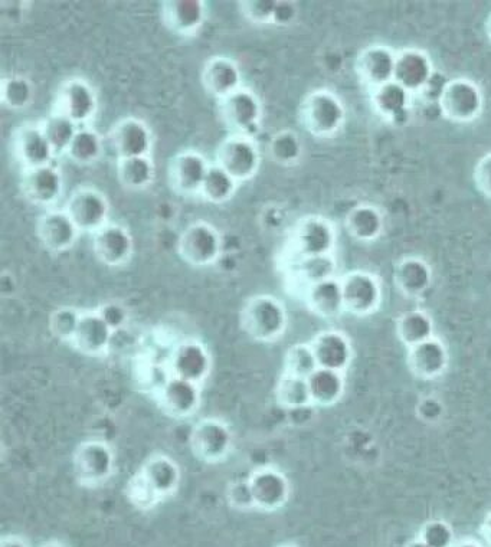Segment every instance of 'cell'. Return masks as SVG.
I'll return each instance as SVG.
<instances>
[{
  "label": "cell",
  "instance_id": "43",
  "mask_svg": "<svg viewBox=\"0 0 491 547\" xmlns=\"http://www.w3.org/2000/svg\"><path fill=\"white\" fill-rule=\"evenodd\" d=\"M39 123H41L49 144L54 149L55 155L57 157L65 156L80 127L68 117L62 116L61 113L54 110L49 113L47 119L39 121Z\"/></svg>",
  "mask_w": 491,
  "mask_h": 547
},
{
  "label": "cell",
  "instance_id": "36",
  "mask_svg": "<svg viewBox=\"0 0 491 547\" xmlns=\"http://www.w3.org/2000/svg\"><path fill=\"white\" fill-rule=\"evenodd\" d=\"M312 404L317 406H332L342 399L345 392L343 373L336 370L319 368L307 378Z\"/></svg>",
  "mask_w": 491,
  "mask_h": 547
},
{
  "label": "cell",
  "instance_id": "26",
  "mask_svg": "<svg viewBox=\"0 0 491 547\" xmlns=\"http://www.w3.org/2000/svg\"><path fill=\"white\" fill-rule=\"evenodd\" d=\"M159 404L169 417H192L201 405V386L170 375L160 388Z\"/></svg>",
  "mask_w": 491,
  "mask_h": 547
},
{
  "label": "cell",
  "instance_id": "39",
  "mask_svg": "<svg viewBox=\"0 0 491 547\" xmlns=\"http://www.w3.org/2000/svg\"><path fill=\"white\" fill-rule=\"evenodd\" d=\"M238 185L240 183L225 172L222 167L212 163L199 196L211 205H225L234 199Z\"/></svg>",
  "mask_w": 491,
  "mask_h": 547
},
{
  "label": "cell",
  "instance_id": "41",
  "mask_svg": "<svg viewBox=\"0 0 491 547\" xmlns=\"http://www.w3.org/2000/svg\"><path fill=\"white\" fill-rule=\"evenodd\" d=\"M303 142L293 130H280L268 142V157L278 166L297 165L303 156Z\"/></svg>",
  "mask_w": 491,
  "mask_h": 547
},
{
  "label": "cell",
  "instance_id": "13",
  "mask_svg": "<svg viewBox=\"0 0 491 547\" xmlns=\"http://www.w3.org/2000/svg\"><path fill=\"white\" fill-rule=\"evenodd\" d=\"M232 445H234V435L221 419H201L192 429V452L202 463H222L231 454Z\"/></svg>",
  "mask_w": 491,
  "mask_h": 547
},
{
  "label": "cell",
  "instance_id": "17",
  "mask_svg": "<svg viewBox=\"0 0 491 547\" xmlns=\"http://www.w3.org/2000/svg\"><path fill=\"white\" fill-rule=\"evenodd\" d=\"M19 186L26 201L48 211L55 208L64 195V175L55 163L22 170Z\"/></svg>",
  "mask_w": 491,
  "mask_h": 547
},
{
  "label": "cell",
  "instance_id": "55",
  "mask_svg": "<svg viewBox=\"0 0 491 547\" xmlns=\"http://www.w3.org/2000/svg\"><path fill=\"white\" fill-rule=\"evenodd\" d=\"M407 547H428L427 545H425L424 542H422V540L418 539H415V540H412V542H409Z\"/></svg>",
  "mask_w": 491,
  "mask_h": 547
},
{
  "label": "cell",
  "instance_id": "18",
  "mask_svg": "<svg viewBox=\"0 0 491 547\" xmlns=\"http://www.w3.org/2000/svg\"><path fill=\"white\" fill-rule=\"evenodd\" d=\"M160 18L172 34L192 38L208 21V3L205 0H165L160 3Z\"/></svg>",
  "mask_w": 491,
  "mask_h": 547
},
{
  "label": "cell",
  "instance_id": "45",
  "mask_svg": "<svg viewBox=\"0 0 491 547\" xmlns=\"http://www.w3.org/2000/svg\"><path fill=\"white\" fill-rule=\"evenodd\" d=\"M83 310L75 309V307L65 306L60 307L49 317V330L55 339L62 343H72L75 333H77L78 324H80Z\"/></svg>",
  "mask_w": 491,
  "mask_h": 547
},
{
  "label": "cell",
  "instance_id": "42",
  "mask_svg": "<svg viewBox=\"0 0 491 547\" xmlns=\"http://www.w3.org/2000/svg\"><path fill=\"white\" fill-rule=\"evenodd\" d=\"M0 91L3 106L11 111H25L34 103L35 87L25 75L13 74L3 77Z\"/></svg>",
  "mask_w": 491,
  "mask_h": 547
},
{
  "label": "cell",
  "instance_id": "20",
  "mask_svg": "<svg viewBox=\"0 0 491 547\" xmlns=\"http://www.w3.org/2000/svg\"><path fill=\"white\" fill-rule=\"evenodd\" d=\"M94 255L101 264L111 268L129 264L134 254V239L127 226L108 222L93 235Z\"/></svg>",
  "mask_w": 491,
  "mask_h": 547
},
{
  "label": "cell",
  "instance_id": "51",
  "mask_svg": "<svg viewBox=\"0 0 491 547\" xmlns=\"http://www.w3.org/2000/svg\"><path fill=\"white\" fill-rule=\"evenodd\" d=\"M299 16V8L296 2L277 0L276 13H274L273 25L290 26Z\"/></svg>",
  "mask_w": 491,
  "mask_h": 547
},
{
  "label": "cell",
  "instance_id": "53",
  "mask_svg": "<svg viewBox=\"0 0 491 547\" xmlns=\"http://www.w3.org/2000/svg\"><path fill=\"white\" fill-rule=\"evenodd\" d=\"M481 535L486 540L487 546L491 547V513L487 514L486 520H484L483 526H481Z\"/></svg>",
  "mask_w": 491,
  "mask_h": 547
},
{
  "label": "cell",
  "instance_id": "15",
  "mask_svg": "<svg viewBox=\"0 0 491 547\" xmlns=\"http://www.w3.org/2000/svg\"><path fill=\"white\" fill-rule=\"evenodd\" d=\"M343 307L353 316H371L381 306L382 288L378 277L369 271H350L339 278Z\"/></svg>",
  "mask_w": 491,
  "mask_h": 547
},
{
  "label": "cell",
  "instance_id": "2",
  "mask_svg": "<svg viewBox=\"0 0 491 547\" xmlns=\"http://www.w3.org/2000/svg\"><path fill=\"white\" fill-rule=\"evenodd\" d=\"M241 329L258 343L277 342L288 327V313L280 298L271 294L251 297L242 307Z\"/></svg>",
  "mask_w": 491,
  "mask_h": 547
},
{
  "label": "cell",
  "instance_id": "12",
  "mask_svg": "<svg viewBox=\"0 0 491 547\" xmlns=\"http://www.w3.org/2000/svg\"><path fill=\"white\" fill-rule=\"evenodd\" d=\"M212 163L198 150H182L170 157L168 180L170 189L183 198L201 195L206 175Z\"/></svg>",
  "mask_w": 491,
  "mask_h": 547
},
{
  "label": "cell",
  "instance_id": "44",
  "mask_svg": "<svg viewBox=\"0 0 491 547\" xmlns=\"http://www.w3.org/2000/svg\"><path fill=\"white\" fill-rule=\"evenodd\" d=\"M317 369H319V365H317L312 346L300 343V345L291 346L287 350L286 357H284V373L307 379Z\"/></svg>",
  "mask_w": 491,
  "mask_h": 547
},
{
  "label": "cell",
  "instance_id": "54",
  "mask_svg": "<svg viewBox=\"0 0 491 547\" xmlns=\"http://www.w3.org/2000/svg\"><path fill=\"white\" fill-rule=\"evenodd\" d=\"M451 547H484L481 543L476 542V540H460V542L454 543Z\"/></svg>",
  "mask_w": 491,
  "mask_h": 547
},
{
  "label": "cell",
  "instance_id": "57",
  "mask_svg": "<svg viewBox=\"0 0 491 547\" xmlns=\"http://www.w3.org/2000/svg\"><path fill=\"white\" fill-rule=\"evenodd\" d=\"M42 547H67V546L61 545V543H47V545H44Z\"/></svg>",
  "mask_w": 491,
  "mask_h": 547
},
{
  "label": "cell",
  "instance_id": "11",
  "mask_svg": "<svg viewBox=\"0 0 491 547\" xmlns=\"http://www.w3.org/2000/svg\"><path fill=\"white\" fill-rule=\"evenodd\" d=\"M438 106L445 119L453 123H473L483 111V93L473 81L454 78L445 85Z\"/></svg>",
  "mask_w": 491,
  "mask_h": 547
},
{
  "label": "cell",
  "instance_id": "27",
  "mask_svg": "<svg viewBox=\"0 0 491 547\" xmlns=\"http://www.w3.org/2000/svg\"><path fill=\"white\" fill-rule=\"evenodd\" d=\"M114 334L97 310L83 311L71 346L85 356H106Z\"/></svg>",
  "mask_w": 491,
  "mask_h": 547
},
{
  "label": "cell",
  "instance_id": "21",
  "mask_svg": "<svg viewBox=\"0 0 491 547\" xmlns=\"http://www.w3.org/2000/svg\"><path fill=\"white\" fill-rule=\"evenodd\" d=\"M255 509L273 513L286 506L290 499V481L274 467H260L252 471L250 477Z\"/></svg>",
  "mask_w": 491,
  "mask_h": 547
},
{
  "label": "cell",
  "instance_id": "32",
  "mask_svg": "<svg viewBox=\"0 0 491 547\" xmlns=\"http://www.w3.org/2000/svg\"><path fill=\"white\" fill-rule=\"evenodd\" d=\"M307 306L322 319H336L345 311L339 278L320 281L304 290Z\"/></svg>",
  "mask_w": 491,
  "mask_h": 547
},
{
  "label": "cell",
  "instance_id": "33",
  "mask_svg": "<svg viewBox=\"0 0 491 547\" xmlns=\"http://www.w3.org/2000/svg\"><path fill=\"white\" fill-rule=\"evenodd\" d=\"M350 237L360 242H371L384 231V216L375 206L362 203L355 206L345 219Z\"/></svg>",
  "mask_w": 491,
  "mask_h": 547
},
{
  "label": "cell",
  "instance_id": "1",
  "mask_svg": "<svg viewBox=\"0 0 491 547\" xmlns=\"http://www.w3.org/2000/svg\"><path fill=\"white\" fill-rule=\"evenodd\" d=\"M180 477L179 465L169 455H152L127 484V497L137 509H152L178 491Z\"/></svg>",
  "mask_w": 491,
  "mask_h": 547
},
{
  "label": "cell",
  "instance_id": "35",
  "mask_svg": "<svg viewBox=\"0 0 491 547\" xmlns=\"http://www.w3.org/2000/svg\"><path fill=\"white\" fill-rule=\"evenodd\" d=\"M336 261L333 255L303 258L288 262V275L294 283H300L304 290L320 281L335 277Z\"/></svg>",
  "mask_w": 491,
  "mask_h": 547
},
{
  "label": "cell",
  "instance_id": "49",
  "mask_svg": "<svg viewBox=\"0 0 491 547\" xmlns=\"http://www.w3.org/2000/svg\"><path fill=\"white\" fill-rule=\"evenodd\" d=\"M96 310L114 333L120 332L129 323V310L117 301H108Z\"/></svg>",
  "mask_w": 491,
  "mask_h": 547
},
{
  "label": "cell",
  "instance_id": "6",
  "mask_svg": "<svg viewBox=\"0 0 491 547\" xmlns=\"http://www.w3.org/2000/svg\"><path fill=\"white\" fill-rule=\"evenodd\" d=\"M260 146L252 137L229 134L215 152V163L229 173L238 183L250 182L260 172Z\"/></svg>",
  "mask_w": 491,
  "mask_h": 547
},
{
  "label": "cell",
  "instance_id": "5",
  "mask_svg": "<svg viewBox=\"0 0 491 547\" xmlns=\"http://www.w3.org/2000/svg\"><path fill=\"white\" fill-rule=\"evenodd\" d=\"M222 252H224V237L211 222H192L179 235V257L191 267H211L221 260Z\"/></svg>",
  "mask_w": 491,
  "mask_h": 547
},
{
  "label": "cell",
  "instance_id": "30",
  "mask_svg": "<svg viewBox=\"0 0 491 547\" xmlns=\"http://www.w3.org/2000/svg\"><path fill=\"white\" fill-rule=\"evenodd\" d=\"M412 94L391 81L372 91V107L379 116L394 126H402L411 116Z\"/></svg>",
  "mask_w": 491,
  "mask_h": 547
},
{
  "label": "cell",
  "instance_id": "58",
  "mask_svg": "<svg viewBox=\"0 0 491 547\" xmlns=\"http://www.w3.org/2000/svg\"><path fill=\"white\" fill-rule=\"evenodd\" d=\"M280 547H296V546H280Z\"/></svg>",
  "mask_w": 491,
  "mask_h": 547
},
{
  "label": "cell",
  "instance_id": "38",
  "mask_svg": "<svg viewBox=\"0 0 491 547\" xmlns=\"http://www.w3.org/2000/svg\"><path fill=\"white\" fill-rule=\"evenodd\" d=\"M396 334L409 349L434 337V322L425 311H407L396 322Z\"/></svg>",
  "mask_w": 491,
  "mask_h": 547
},
{
  "label": "cell",
  "instance_id": "7",
  "mask_svg": "<svg viewBox=\"0 0 491 547\" xmlns=\"http://www.w3.org/2000/svg\"><path fill=\"white\" fill-rule=\"evenodd\" d=\"M221 120L231 134L255 139L261 131L264 119V107L261 98L248 87H242L237 93L218 101Z\"/></svg>",
  "mask_w": 491,
  "mask_h": 547
},
{
  "label": "cell",
  "instance_id": "16",
  "mask_svg": "<svg viewBox=\"0 0 491 547\" xmlns=\"http://www.w3.org/2000/svg\"><path fill=\"white\" fill-rule=\"evenodd\" d=\"M108 143L117 159L152 156L153 131L139 117H123L108 131Z\"/></svg>",
  "mask_w": 491,
  "mask_h": 547
},
{
  "label": "cell",
  "instance_id": "19",
  "mask_svg": "<svg viewBox=\"0 0 491 547\" xmlns=\"http://www.w3.org/2000/svg\"><path fill=\"white\" fill-rule=\"evenodd\" d=\"M36 235L45 250L51 254H64L74 248L81 232L64 208H52L39 216Z\"/></svg>",
  "mask_w": 491,
  "mask_h": 547
},
{
  "label": "cell",
  "instance_id": "31",
  "mask_svg": "<svg viewBox=\"0 0 491 547\" xmlns=\"http://www.w3.org/2000/svg\"><path fill=\"white\" fill-rule=\"evenodd\" d=\"M395 286L408 298H420L432 283V270L427 261L418 257L404 258L396 264Z\"/></svg>",
  "mask_w": 491,
  "mask_h": 547
},
{
  "label": "cell",
  "instance_id": "14",
  "mask_svg": "<svg viewBox=\"0 0 491 547\" xmlns=\"http://www.w3.org/2000/svg\"><path fill=\"white\" fill-rule=\"evenodd\" d=\"M11 153L22 170L54 165L57 159L41 123H25L16 127L11 136Z\"/></svg>",
  "mask_w": 491,
  "mask_h": 547
},
{
  "label": "cell",
  "instance_id": "28",
  "mask_svg": "<svg viewBox=\"0 0 491 547\" xmlns=\"http://www.w3.org/2000/svg\"><path fill=\"white\" fill-rule=\"evenodd\" d=\"M310 346H312L319 368L343 373L352 362V343H350L349 337L339 330H323L314 336Z\"/></svg>",
  "mask_w": 491,
  "mask_h": 547
},
{
  "label": "cell",
  "instance_id": "56",
  "mask_svg": "<svg viewBox=\"0 0 491 547\" xmlns=\"http://www.w3.org/2000/svg\"><path fill=\"white\" fill-rule=\"evenodd\" d=\"M486 35H487V39H489L491 44V13L489 15V18H487V21H486Z\"/></svg>",
  "mask_w": 491,
  "mask_h": 547
},
{
  "label": "cell",
  "instance_id": "22",
  "mask_svg": "<svg viewBox=\"0 0 491 547\" xmlns=\"http://www.w3.org/2000/svg\"><path fill=\"white\" fill-rule=\"evenodd\" d=\"M169 366L170 375L202 386L211 373V353L199 340H183L173 349Z\"/></svg>",
  "mask_w": 491,
  "mask_h": 547
},
{
  "label": "cell",
  "instance_id": "47",
  "mask_svg": "<svg viewBox=\"0 0 491 547\" xmlns=\"http://www.w3.org/2000/svg\"><path fill=\"white\" fill-rule=\"evenodd\" d=\"M418 539L428 547H451L456 543L453 527L443 520H431L421 527Z\"/></svg>",
  "mask_w": 491,
  "mask_h": 547
},
{
  "label": "cell",
  "instance_id": "52",
  "mask_svg": "<svg viewBox=\"0 0 491 547\" xmlns=\"http://www.w3.org/2000/svg\"><path fill=\"white\" fill-rule=\"evenodd\" d=\"M0 547H29L24 540L16 536H5L0 542Z\"/></svg>",
  "mask_w": 491,
  "mask_h": 547
},
{
  "label": "cell",
  "instance_id": "48",
  "mask_svg": "<svg viewBox=\"0 0 491 547\" xmlns=\"http://www.w3.org/2000/svg\"><path fill=\"white\" fill-rule=\"evenodd\" d=\"M227 500L229 506L234 507L237 510H251L255 509L254 497H252V491L250 481L237 480L232 481L227 488Z\"/></svg>",
  "mask_w": 491,
  "mask_h": 547
},
{
  "label": "cell",
  "instance_id": "40",
  "mask_svg": "<svg viewBox=\"0 0 491 547\" xmlns=\"http://www.w3.org/2000/svg\"><path fill=\"white\" fill-rule=\"evenodd\" d=\"M276 399L278 405L290 409V411H299V409H306L307 406L313 405L307 379L284 372L277 382Z\"/></svg>",
  "mask_w": 491,
  "mask_h": 547
},
{
  "label": "cell",
  "instance_id": "29",
  "mask_svg": "<svg viewBox=\"0 0 491 547\" xmlns=\"http://www.w3.org/2000/svg\"><path fill=\"white\" fill-rule=\"evenodd\" d=\"M409 370L424 381L440 378L448 366L447 347L437 337L408 349Z\"/></svg>",
  "mask_w": 491,
  "mask_h": 547
},
{
  "label": "cell",
  "instance_id": "23",
  "mask_svg": "<svg viewBox=\"0 0 491 547\" xmlns=\"http://www.w3.org/2000/svg\"><path fill=\"white\" fill-rule=\"evenodd\" d=\"M201 83L206 94L218 101L224 100L245 87L240 64L234 58L224 57V55L209 58L205 62L201 72Z\"/></svg>",
  "mask_w": 491,
  "mask_h": 547
},
{
  "label": "cell",
  "instance_id": "3",
  "mask_svg": "<svg viewBox=\"0 0 491 547\" xmlns=\"http://www.w3.org/2000/svg\"><path fill=\"white\" fill-rule=\"evenodd\" d=\"M336 242V228L332 221L320 215L304 216L288 235V262L333 255Z\"/></svg>",
  "mask_w": 491,
  "mask_h": 547
},
{
  "label": "cell",
  "instance_id": "8",
  "mask_svg": "<svg viewBox=\"0 0 491 547\" xmlns=\"http://www.w3.org/2000/svg\"><path fill=\"white\" fill-rule=\"evenodd\" d=\"M81 234L94 235L110 222V201L94 186H78L64 206Z\"/></svg>",
  "mask_w": 491,
  "mask_h": 547
},
{
  "label": "cell",
  "instance_id": "46",
  "mask_svg": "<svg viewBox=\"0 0 491 547\" xmlns=\"http://www.w3.org/2000/svg\"><path fill=\"white\" fill-rule=\"evenodd\" d=\"M241 15L254 25H273L277 0H241L237 3Z\"/></svg>",
  "mask_w": 491,
  "mask_h": 547
},
{
  "label": "cell",
  "instance_id": "37",
  "mask_svg": "<svg viewBox=\"0 0 491 547\" xmlns=\"http://www.w3.org/2000/svg\"><path fill=\"white\" fill-rule=\"evenodd\" d=\"M103 136L93 127H80L75 134L65 157L78 166H91L97 163L104 155Z\"/></svg>",
  "mask_w": 491,
  "mask_h": 547
},
{
  "label": "cell",
  "instance_id": "25",
  "mask_svg": "<svg viewBox=\"0 0 491 547\" xmlns=\"http://www.w3.org/2000/svg\"><path fill=\"white\" fill-rule=\"evenodd\" d=\"M434 64L422 49L408 48L396 54L394 81L411 94H421L434 77Z\"/></svg>",
  "mask_w": 491,
  "mask_h": 547
},
{
  "label": "cell",
  "instance_id": "24",
  "mask_svg": "<svg viewBox=\"0 0 491 547\" xmlns=\"http://www.w3.org/2000/svg\"><path fill=\"white\" fill-rule=\"evenodd\" d=\"M396 52L385 45H372L359 52L355 71L359 80L371 90L394 81Z\"/></svg>",
  "mask_w": 491,
  "mask_h": 547
},
{
  "label": "cell",
  "instance_id": "10",
  "mask_svg": "<svg viewBox=\"0 0 491 547\" xmlns=\"http://www.w3.org/2000/svg\"><path fill=\"white\" fill-rule=\"evenodd\" d=\"M52 110L68 117L78 127H88L97 116L98 96L96 88L84 78H70L58 88Z\"/></svg>",
  "mask_w": 491,
  "mask_h": 547
},
{
  "label": "cell",
  "instance_id": "34",
  "mask_svg": "<svg viewBox=\"0 0 491 547\" xmlns=\"http://www.w3.org/2000/svg\"><path fill=\"white\" fill-rule=\"evenodd\" d=\"M116 170L120 185L127 191H144L156 179V165L152 156L117 159Z\"/></svg>",
  "mask_w": 491,
  "mask_h": 547
},
{
  "label": "cell",
  "instance_id": "4",
  "mask_svg": "<svg viewBox=\"0 0 491 547\" xmlns=\"http://www.w3.org/2000/svg\"><path fill=\"white\" fill-rule=\"evenodd\" d=\"M342 100L329 90H316L304 98L299 108L301 127L317 139L335 137L345 124Z\"/></svg>",
  "mask_w": 491,
  "mask_h": 547
},
{
  "label": "cell",
  "instance_id": "9",
  "mask_svg": "<svg viewBox=\"0 0 491 547\" xmlns=\"http://www.w3.org/2000/svg\"><path fill=\"white\" fill-rule=\"evenodd\" d=\"M78 483L85 487H97L107 483L116 470V455L104 441L81 442L72 458Z\"/></svg>",
  "mask_w": 491,
  "mask_h": 547
},
{
  "label": "cell",
  "instance_id": "50",
  "mask_svg": "<svg viewBox=\"0 0 491 547\" xmlns=\"http://www.w3.org/2000/svg\"><path fill=\"white\" fill-rule=\"evenodd\" d=\"M473 179L477 191L491 199V153H487L476 163Z\"/></svg>",
  "mask_w": 491,
  "mask_h": 547
}]
</instances>
